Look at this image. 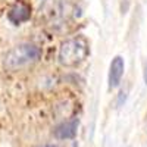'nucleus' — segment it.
I'll list each match as a JSON object with an SVG mask.
<instances>
[{"label": "nucleus", "mask_w": 147, "mask_h": 147, "mask_svg": "<svg viewBox=\"0 0 147 147\" xmlns=\"http://www.w3.org/2000/svg\"><path fill=\"white\" fill-rule=\"evenodd\" d=\"M90 55V43L84 35H77L60 44L59 63L66 68H75L81 65Z\"/></svg>", "instance_id": "obj_1"}, {"label": "nucleus", "mask_w": 147, "mask_h": 147, "mask_svg": "<svg viewBox=\"0 0 147 147\" xmlns=\"http://www.w3.org/2000/svg\"><path fill=\"white\" fill-rule=\"evenodd\" d=\"M40 57H41V50L37 46L31 43H21L12 47L5 55L3 66L7 71H16L35 63Z\"/></svg>", "instance_id": "obj_2"}, {"label": "nucleus", "mask_w": 147, "mask_h": 147, "mask_svg": "<svg viewBox=\"0 0 147 147\" xmlns=\"http://www.w3.org/2000/svg\"><path fill=\"white\" fill-rule=\"evenodd\" d=\"M124 71H125V60L122 56H115L110 62L109 66V77H107V82H109V88H116L119 87L121 80L124 77Z\"/></svg>", "instance_id": "obj_3"}, {"label": "nucleus", "mask_w": 147, "mask_h": 147, "mask_svg": "<svg viewBox=\"0 0 147 147\" xmlns=\"http://www.w3.org/2000/svg\"><path fill=\"white\" fill-rule=\"evenodd\" d=\"M30 16H31V7H30V5L24 3V2L16 3L13 7L9 10V13H7L9 21L12 24H15V25H19V24L28 21Z\"/></svg>", "instance_id": "obj_4"}, {"label": "nucleus", "mask_w": 147, "mask_h": 147, "mask_svg": "<svg viewBox=\"0 0 147 147\" xmlns=\"http://www.w3.org/2000/svg\"><path fill=\"white\" fill-rule=\"evenodd\" d=\"M77 128H78V119H71V121L62 122L60 125H57L53 134L57 140H69V138L75 137Z\"/></svg>", "instance_id": "obj_5"}, {"label": "nucleus", "mask_w": 147, "mask_h": 147, "mask_svg": "<svg viewBox=\"0 0 147 147\" xmlns=\"http://www.w3.org/2000/svg\"><path fill=\"white\" fill-rule=\"evenodd\" d=\"M144 82L147 84V62H146V66H144Z\"/></svg>", "instance_id": "obj_6"}, {"label": "nucleus", "mask_w": 147, "mask_h": 147, "mask_svg": "<svg viewBox=\"0 0 147 147\" xmlns=\"http://www.w3.org/2000/svg\"><path fill=\"white\" fill-rule=\"evenodd\" d=\"M41 147H57L56 144H44V146H41Z\"/></svg>", "instance_id": "obj_7"}]
</instances>
